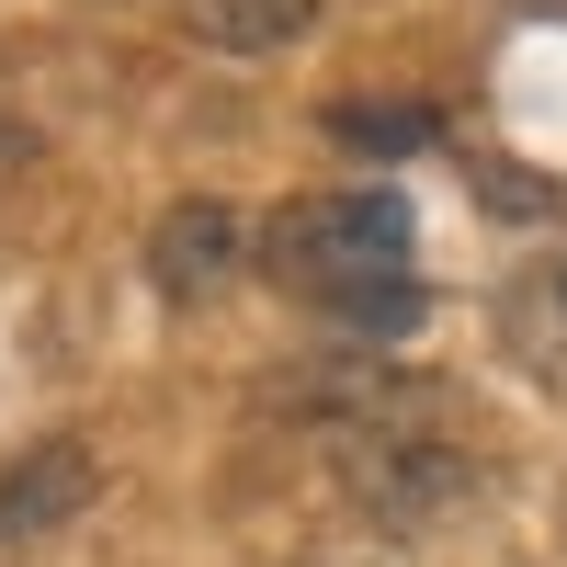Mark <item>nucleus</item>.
<instances>
[{
	"label": "nucleus",
	"mask_w": 567,
	"mask_h": 567,
	"mask_svg": "<svg viewBox=\"0 0 567 567\" xmlns=\"http://www.w3.org/2000/svg\"><path fill=\"white\" fill-rule=\"evenodd\" d=\"M409 239H420V227H409L398 182H341V194H296L250 250H261V272L284 284V296H307L341 329L386 341V329L432 318V284L409 272Z\"/></svg>",
	"instance_id": "nucleus-1"
},
{
	"label": "nucleus",
	"mask_w": 567,
	"mask_h": 567,
	"mask_svg": "<svg viewBox=\"0 0 567 567\" xmlns=\"http://www.w3.org/2000/svg\"><path fill=\"white\" fill-rule=\"evenodd\" d=\"M341 488H352L363 523L420 534V523H443V511L477 499V454H465V443L443 432V409H432V420H398V432L341 443Z\"/></svg>",
	"instance_id": "nucleus-2"
},
{
	"label": "nucleus",
	"mask_w": 567,
	"mask_h": 567,
	"mask_svg": "<svg viewBox=\"0 0 567 567\" xmlns=\"http://www.w3.org/2000/svg\"><path fill=\"white\" fill-rule=\"evenodd\" d=\"M250 239H261V227L227 205V194H182V205H159V227H148V284H159L171 307H205V296L239 284Z\"/></svg>",
	"instance_id": "nucleus-3"
},
{
	"label": "nucleus",
	"mask_w": 567,
	"mask_h": 567,
	"mask_svg": "<svg viewBox=\"0 0 567 567\" xmlns=\"http://www.w3.org/2000/svg\"><path fill=\"white\" fill-rule=\"evenodd\" d=\"M91 499H103V454H91V443H34V454H12V465H0V556L69 534Z\"/></svg>",
	"instance_id": "nucleus-4"
},
{
	"label": "nucleus",
	"mask_w": 567,
	"mask_h": 567,
	"mask_svg": "<svg viewBox=\"0 0 567 567\" xmlns=\"http://www.w3.org/2000/svg\"><path fill=\"white\" fill-rule=\"evenodd\" d=\"M499 341L523 352L545 386H567V239H556V250H534L523 272L499 284Z\"/></svg>",
	"instance_id": "nucleus-5"
},
{
	"label": "nucleus",
	"mask_w": 567,
	"mask_h": 567,
	"mask_svg": "<svg viewBox=\"0 0 567 567\" xmlns=\"http://www.w3.org/2000/svg\"><path fill=\"white\" fill-rule=\"evenodd\" d=\"M318 23V0H182V34L216 45V58H284Z\"/></svg>",
	"instance_id": "nucleus-6"
},
{
	"label": "nucleus",
	"mask_w": 567,
	"mask_h": 567,
	"mask_svg": "<svg viewBox=\"0 0 567 567\" xmlns=\"http://www.w3.org/2000/svg\"><path fill=\"white\" fill-rule=\"evenodd\" d=\"M329 136H341L352 159H409V148L443 136V114L432 103H398V91H352V103H329Z\"/></svg>",
	"instance_id": "nucleus-7"
},
{
	"label": "nucleus",
	"mask_w": 567,
	"mask_h": 567,
	"mask_svg": "<svg viewBox=\"0 0 567 567\" xmlns=\"http://www.w3.org/2000/svg\"><path fill=\"white\" fill-rule=\"evenodd\" d=\"M477 205H499V216H556V182H534V171H477Z\"/></svg>",
	"instance_id": "nucleus-8"
}]
</instances>
